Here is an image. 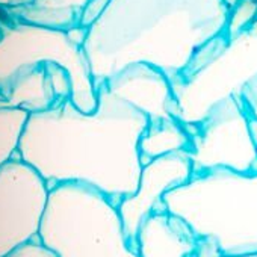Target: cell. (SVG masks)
Here are the masks:
<instances>
[{"mask_svg": "<svg viewBox=\"0 0 257 257\" xmlns=\"http://www.w3.org/2000/svg\"><path fill=\"white\" fill-rule=\"evenodd\" d=\"M188 156L194 174L213 170L257 173V143L243 97H234L212 110L191 135Z\"/></svg>", "mask_w": 257, "mask_h": 257, "instance_id": "cell-7", "label": "cell"}, {"mask_svg": "<svg viewBox=\"0 0 257 257\" xmlns=\"http://www.w3.org/2000/svg\"><path fill=\"white\" fill-rule=\"evenodd\" d=\"M103 85L143 112L149 118V124L177 119L171 80L155 67L146 64L132 65Z\"/></svg>", "mask_w": 257, "mask_h": 257, "instance_id": "cell-10", "label": "cell"}, {"mask_svg": "<svg viewBox=\"0 0 257 257\" xmlns=\"http://www.w3.org/2000/svg\"><path fill=\"white\" fill-rule=\"evenodd\" d=\"M0 106H2V92H0Z\"/></svg>", "mask_w": 257, "mask_h": 257, "instance_id": "cell-20", "label": "cell"}, {"mask_svg": "<svg viewBox=\"0 0 257 257\" xmlns=\"http://www.w3.org/2000/svg\"><path fill=\"white\" fill-rule=\"evenodd\" d=\"M98 104L80 110L71 98L29 115L19 158L55 186L80 183L118 203L138 189L144 167L140 143L149 118L116 97L106 85L97 88Z\"/></svg>", "mask_w": 257, "mask_h": 257, "instance_id": "cell-1", "label": "cell"}, {"mask_svg": "<svg viewBox=\"0 0 257 257\" xmlns=\"http://www.w3.org/2000/svg\"><path fill=\"white\" fill-rule=\"evenodd\" d=\"M2 106L23 110L29 115L43 112L64 98H71L68 73L55 64L20 71L4 88Z\"/></svg>", "mask_w": 257, "mask_h": 257, "instance_id": "cell-11", "label": "cell"}, {"mask_svg": "<svg viewBox=\"0 0 257 257\" xmlns=\"http://www.w3.org/2000/svg\"><path fill=\"white\" fill-rule=\"evenodd\" d=\"M5 257H56V254L50 251L44 243H41L40 239H35L16 248Z\"/></svg>", "mask_w": 257, "mask_h": 257, "instance_id": "cell-16", "label": "cell"}, {"mask_svg": "<svg viewBox=\"0 0 257 257\" xmlns=\"http://www.w3.org/2000/svg\"><path fill=\"white\" fill-rule=\"evenodd\" d=\"M191 147V135L179 119L164 121L159 124H149L140 143L143 162L171 155L186 152Z\"/></svg>", "mask_w": 257, "mask_h": 257, "instance_id": "cell-14", "label": "cell"}, {"mask_svg": "<svg viewBox=\"0 0 257 257\" xmlns=\"http://www.w3.org/2000/svg\"><path fill=\"white\" fill-rule=\"evenodd\" d=\"M198 237L180 218L159 212L141 227L137 248L140 257H197Z\"/></svg>", "mask_w": 257, "mask_h": 257, "instance_id": "cell-12", "label": "cell"}, {"mask_svg": "<svg viewBox=\"0 0 257 257\" xmlns=\"http://www.w3.org/2000/svg\"><path fill=\"white\" fill-rule=\"evenodd\" d=\"M83 34V28L65 31L0 17V88L23 70L55 64L70 76L71 101L83 112L95 110L97 86L82 49Z\"/></svg>", "mask_w": 257, "mask_h": 257, "instance_id": "cell-6", "label": "cell"}, {"mask_svg": "<svg viewBox=\"0 0 257 257\" xmlns=\"http://www.w3.org/2000/svg\"><path fill=\"white\" fill-rule=\"evenodd\" d=\"M29 113L0 106V168L19 156L20 141Z\"/></svg>", "mask_w": 257, "mask_h": 257, "instance_id": "cell-15", "label": "cell"}, {"mask_svg": "<svg viewBox=\"0 0 257 257\" xmlns=\"http://www.w3.org/2000/svg\"><path fill=\"white\" fill-rule=\"evenodd\" d=\"M257 80V16L204 49L186 74L171 82L174 113L189 135L224 101L243 97Z\"/></svg>", "mask_w": 257, "mask_h": 257, "instance_id": "cell-5", "label": "cell"}, {"mask_svg": "<svg viewBox=\"0 0 257 257\" xmlns=\"http://www.w3.org/2000/svg\"><path fill=\"white\" fill-rule=\"evenodd\" d=\"M167 212L197 237L216 242L222 255L257 252V173L213 170L194 174L165 194Z\"/></svg>", "mask_w": 257, "mask_h": 257, "instance_id": "cell-3", "label": "cell"}, {"mask_svg": "<svg viewBox=\"0 0 257 257\" xmlns=\"http://www.w3.org/2000/svg\"><path fill=\"white\" fill-rule=\"evenodd\" d=\"M251 2H254V4H255V5H257V0H251Z\"/></svg>", "mask_w": 257, "mask_h": 257, "instance_id": "cell-21", "label": "cell"}, {"mask_svg": "<svg viewBox=\"0 0 257 257\" xmlns=\"http://www.w3.org/2000/svg\"><path fill=\"white\" fill-rule=\"evenodd\" d=\"M50 186L22 158L0 168V257L38 239Z\"/></svg>", "mask_w": 257, "mask_h": 257, "instance_id": "cell-8", "label": "cell"}, {"mask_svg": "<svg viewBox=\"0 0 257 257\" xmlns=\"http://www.w3.org/2000/svg\"><path fill=\"white\" fill-rule=\"evenodd\" d=\"M32 4L34 0H0V17H11Z\"/></svg>", "mask_w": 257, "mask_h": 257, "instance_id": "cell-18", "label": "cell"}, {"mask_svg": "<svg viewBox=\"0 0 257 257\" xmlns=\"http://www.w3.org/2000/svg\"><path fill=\"white\" fill-rule=\"evenodd\" d=\"M106 2L107 0H34L32 5L11 17L65 31L85 29Z\"/></svg>", "mask_w": 257, "mask_h": 257, "instance_id": "cell-13", "label": "cell"}, {"mask_svg": "<svg viewBox=\"0 0 257 257\" xmlns=\"http://www.w3.org/2000/svg\"><path fill=\"white\" fill-rule=\"evenodd\" d=\"M222 257H257V252H254V254H243V255H222Z\"/></svg>", "mask_w": 257, "mask_h": 257, "instance_id": "cell-19", "label": "cell"}, {"mask_svg": "<svg viewBox=\"0 0 257 257\" xmlns=\"http://www.w3.org/2000/svg\"><path fill=\"white\" fill-rule=\"evenodd\" d=\"M243 103L251 121V127H252V134L257 143V80L249 83L243 92Z\"/></svg>", "mask_w": 257, "mask_h": 257, "instance_id": "cell-17", "label": "cell"}, {"mask_svg": "<svg viewBox=\"0 0 257 257\" xmlns=\"http://www.w3.org/2000/svg\"><path fill=\"white\" fill-rule=\"evenodd\" d=\"M230 16L225 0H107L82 41L92 80L98 88L146 64L174 82L204 49L228 35Z\"/></svg>", "mask_w": 257, "mask_h": 257, "instance_id": "cell-2", "label": "cell"}, {"mask_svg": "<svg viewBox=\"0 0 257 257\" xmlns=\"http://www.w3.org/2000/svg\"><path fill=\"white\" fill-rule=\"evenodd\" d=\"M192 176V164L186 152L159 156L144 164L138 189L118 203L125 234L135 246L143 224L153 213L167 212L165 194L186 183Z\"/></svg>", "mask_w": 257, "mask_h": 257, "instance_id": "cell-9", "label": "cell"}, {"mask_svg": "<svg viewBox=\"0 0 257 257\" xmlns=\"http://www.w3.org/2000/svg\"><path fill=\"white\" fill-rule=\"evenodd\" d=\"M38 239L56 257H140L118 206L80 183L50 188Z\"/></svg>", "mask_w": 257, "mask_h": 257, "instance_id": "cell-4", "label": "cell"}]
</instances>
